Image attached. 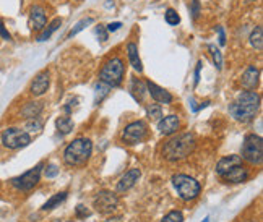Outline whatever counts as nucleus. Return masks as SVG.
Returning a JSON list of instances; mask_svg holds the SVG:
<instances>
[{"label":"nucleus","instance_id":"nucleus-1","mask_svg":"<svg viewBox=\"0 0 263 222\" xmlns=\"http://www.w3.org/2000/svg\"><path fill=\"white\" fill-rule=\"evenodd\" d=\"M260 107V94L255 91H244L236 97V101L229 105V114L233 115L234 120L247 123L253 120Z\"/></svg>","mask_w":263,"mask_h":222},{"label":"nucleus","instance_id":"nucleus-2","mask_svg":"<svg viewBox=\"0 0 263 222\" xmlns=\"http://www.w3.org/2000/svg\"><path fill=\"white\" fill-rule=\"evenodd\" d=\"M195 150V136L192 133H182L171 138L162 147V156L168 161H180L190 156Z\"/></svg>","mask_w":263,"mask_h":222},{"label":"nucleus","instance_id":"nucleus-3","mask_svg":"<svg viewBox=\"0 0 263 222\" xmlns=\"http://www.w3.org/2000/svg\"><path fill=\"white\" fill-rule=\"evenodd\" d=\"M93 151V143L86 138H77L75 141H72L63 151V159L69 166H83V164L89 159Z\"/></svg>","mask_w":263,"mask_h":222},{"label":"nucleus","instance_id":"nucleus-4","mask_svg":"<svg viewBox=\"0 0 263 222\" xmlns=\"http://www.w3.org/2000/svg\"><path fill=\"white\" fill-rule=\"evenodd\" d=\"M124 73H125L124 62H122V59H119V57H114V59L104 63V67L100 73V80H101V83L114 88L122 83Z\"/></svg>","mask_w":263,"mask_h":222},{"label":"nucleus","instance_id":"nucleus-5","mask_svg":"<svg viewBox=\"0 0 263 222\" xmlns=\"http://www.w3.org/2000/svg\"><path fill=\"white\" fill-rule=\"evenodd\" d=\"M172 185L177 190L179 196L184 201H190L195 200L196 196L200 195V183L196 182L195 178L184 175V174H177L172 177Z\"/></svg>","mask_w":263,"mask_h":222},{"label":"nucleus","instance_id":"nucleus-6","mask_svg":"<svg viewBox=\"0 0 263 222\" xmlns=\"http://www.w3.org/2000/svg\"><path fill=\"white\" fill-rule=\"evenodd\" d=\"M242 158L253 164L260 166L263 161V139L258 135H247L242 144Z\"/></svg>","mask_w":263,"mask_h":222},{"label":"nucleus","instance_id":"nucleus-7","mask_svg":"<svg viewBox=\"0 0 263 222\" xmlns=\"http://www.w3.org/2000/svg\"><path fill=\"white\" fill-rule=\"evenodd\" d=\"M31 143V136L28 131L20 128H7L2 133V144L8 150H21Z\"/></svg>","mask_w":263,"mask_h":222},{"label":"nucleus","instance_id":"nucleus-8","mask_svg":"<svg viewBox=\"0 0 263 222\" xmlns=\"http://www.w3.org/2000/svg\"><path fill=\"white\" fill-rule=\"evenodd\" d=\"M41 172H43V164H38L36 167L29 169L28 172H24L23 175L20 177H15L12 180V185L16 188V190H21V192H29L32 190L41 178Z\"/></svg>","mask_w":263,"mask_h":222},{"label":"nucleus","instance_id":"nucleus-9","mask_svg":"<svg viewBox=\"0 0 263 222\" xmlns=\"http://www.w3.org/2000/svg\"><path fill=\"white\" fill-rule=\"evenodd\" d=\"M93 206L101 214H111L119 206V198L112 192H100L93 200Z\"/></svg>","mask_w":263,"mask_h":222},{"label":"nucleus","instance_id":"nucleus-10","mask_svg":"<svg viewBox=\"0 0 263 222\" xmlns=\"http://www.w3.org/2000/svg\"><path fill=\"white\" fill-rule=\"evenodd\" d=\"M148 133V127L146 123L138 120L130 123V125L125 127L124 133H122V141L127 143V144H137V143H142L145 136Z\"/></svg>","mask_w":263,"mask_h":222},{"label":"nucleus","instance_id":"nucleus-11","mask_svg":"<svg viewBox=\"0 0 263 222\" xmlns=\"http://www.w3.org/2000/svg\"><path fill=\"white\" fill-rule=\"evenodd\" d=\"M47 23V18H46V12L43 7L39 5H35L31 8V13H29V26L32 31H41L44 29Z\"/></svg>","mask_w":263,"mask_h":222},{"label":"nucleus","instance_id":"nucleus-12","mask_svg":"<svg viewBox=\"0 0 263 222\" xmlns=\"http://www.w3.org/2000/svg\"><path fill=\"white\" fill-rule=\"evenodd\" d=\"M146 89H148V93L151 94V97H153L156 102H159V104H171L172 102L171 93L166 91L164 88L158 86L156 83H151V81H148V83H146Z\"/></svg>","mask_w":263,"mask_h":222},{"label":"nucleus","instance_id":"nucleus-13","mask_svg":"<svg viewBox=\"0 0 263 222\" xmlns=\"http://www.w3.org/2000/svg\"><path fill=\"white\" fill-rule=\"evenodd\" d=\"M179 117L177 115H168V117H164L159 120L158 123V130L159 133L164 135V136H169L172 133H176V131L179 130Z\"/></svg>","mask_w":263,"mask_h":222},{"label":"nucleus","instance_id":"nucleus-14","mask_svg":"<svg viewBox=\"0 0 263 222\" xmlns=\"http://www.w3.org/2000/svg\"><path fill=\"white\" fill-rule=\"evenodd\" d=\"M49 88V73L41 71L39 75L32 80V83L29 86V91L32 96H43Z\"/></svg>","mask_w":263,"mask_h":222},{"label":"nucleus","instance_id":"nucleus-15","mask_svg":"<svg viewBox=\"0 0 263 222\" xmlns=\"http://www.w3.org/2000/svg\"><path fill=\"white\" fill-rule=\"evenodd\" d=\"M223 177L226 182H231V183H242V182H245V180L249 178V172H247V169H245L242 164L241 166H236V167H233L229 172H226L224 175H221Z\"/></svg>","mask_w":263,"mask_h":222},{"label":"nucleus","instance_id":"nucleus-16","mask_svg":"<svg viewBox=\"0 0 263 222\" xmlns=\"http://www.w3.org/2000/svg\"><path fill=\"white\" fill-rule=\"evenodd\" d=\"M140 178V170L138 169H130L127 174L119 180L117 183V192H127L134 187Z\"/></svg>","mask_w":263,"mask_h":222},{"label":"nucleus","instance_id":"nucleus-17","mask_svg":"<svg viewBox=\"0 0 263 222\" xmlns=\"http://www.w3.org/2000/svg\"><path fill=\"white\" fill-rule=\"evenodd\" d=\"M258 77H260L258 68L249 67L247 70L244 71V75L241 78V83H242V86L245 89H249V91H250V89H255L257 88V85H258Z\"/></svg>","mask_w":263,"mask_h":222},{"label":"nucleus","instance_id":"nucleus-18","mask_svg":"<svg viewBox=\"0 0 263 222\" xmlns=\"http://www.w3.org/2000/svg\"><path fill=\"white\" fill-rule=\"evenodd\" d=\"M242 164V159H241V156H227V158H223L219 162H218V166H216V172H218V175H224L226 172H229L233 167L236 166H241Z\"/></svg>","mask_w":263,"mask_h":222},{"label":"nucleus","instance_id":"nucleus-19","mask_svg":"<svg viewBox=\"0 0 263 222\" xmlns=\"http://www.w3.org/2000/svg\"><path fill=\"white\" fill-rule=\"evenodd\" d=\"M127 55H128V62L132 67H134V70L142 73L143 65H142V59H140V55H138V46L135 43H130L127 46Z\"/></svg>","mask_w":263,"mask_h":222},{"label":"nucleus","instance_id":"nucleus-20","mask_svg":"<svg viewBox=\"0 0 263 222\" xmlns=\"http://www.w3.org/2000/svg\"><path fill=\"white\" fill-rule=\"evenodd\" d=\"M146 85L143 81H140L138 78L132 80V85H130V93L132 96L135 97V101H143L145 99V94H146Z\"/></svg>","mask_w":263,"mask_h":222},{"label":"nucleus","instance_id":"nucleus-21","mask_svg":"<svg viewBox=\"0 0 263 222\" xmlns=\"http://www.w3.org/2000/svg\"><path fill=\"white\" fill-rule=\"evenodd\" d=\"M41 112H43V104H41V102H28L23 107L21 115H23V117H26V119H35V117H38Z\"/></svg>","mask_w":263,"mask_h":222},{"label":"nucleus","instance_id":"nucleus-22","mask_svg":"<svg viewBox=\"0 0 263 222\" xmlns=\"http://www.w3.org/2000/svg\"><path fill=\"white\" fill-rule=\"evenodd\" d=\"M55 127H57V130H59L60 135H69L73 130V122L70 117H60V119H57Z\"/></svg>","mask_w":263,"mask_h":222},{"label":"nucleus","instance_id":"nucleus-23","mask_svg":"<svg viewBox=\"0 0 263 222\" xmlns=\"http://www.w3.org/2000/svg\"><path fill=\"white\" fill-rule=\"evenodd\" d=\"M65 200H67V192L57 193V195H54V196H52L51 200H47V203L43 206V209H44V211H51V209H54V208L59 206L60 203H63Z\"/></svg>","mask_w":263,"mask_h":222},{"label":"nucleus","instance_id":"nucleus-24","mask_svg":"<svg viewBox=\"0 0 263 222\" xmlns=\"http://www.w3.org/2000/svg\"><path fill=\"white\" fill-rule=\"evenodd\" d=\"M250 44H252V47H255L257 51H261L263 49V28L261 26H257L255 29L252 31Z\"/></svg>","mask_w":263,"mask_h":222},{"label":"nucleus","instance_id":"nucleus-25","mask_svg":"<svg viewBox=\"0 0 263 222\" xmlns=\"http://www.w3.org/2000/svg\"><path fill=\"white\" fill-rule=\"evenodd\" d=\"M60 24H62V20H60V18H55V20H54V21L46 28V31L43 32V34H41V36L38 38L39 43H44V41H47L49 38H51V36L54 34V32H55L57 29L60 28Z\"/></svg>","mask_w":263,"mask_h":222},{"label":"nucleus","instance_id":"nucleus-26","mask_svg":"<svg viewBox=\"0 0 263 222\" xmlns=\"http://www.w3.org/2000/svg\"><path fill=\"white\" fill-rule=\"evenodd\" d=\"M96 91H94V104L97 105L100 104L106 96L109 94V89H111V86H108V85H104V83H100V85H96Z\"/></svg>","mask_w":263,"mask_h":222},{"label":"nucleus","instance_id":"nucleus-27","mask_svg":"<svg viewBox=\"0 0 263 222\" xmlns=\"http://www.w3.org/2000/svg\"><path fill=\"white\" fill-rule=\"evenodd\" d=\"M208 51H210V54H211V57H213L215 67H216L218 70H221V68H223V55H221V51H219V49H218L215 44H210V46H208Z\"/></svg>","mask_w":263,"mask_h":222},{"label":"nucleus","instance_id":"nucleus-28","mask_svg":"<svg viewBox=\"0 0 263 222\" xmlns=\"http://www.w3.org/2000/svg\"><path fill=\"white\" fill-rule=\"evenodd\" d=\"M146 114L151 120H161L162 119V109L159 104H151L146 107Z\"/></svg>","mask_w":263,"mask_h":222},{"label":"nucleus","instance_id":"nucleus-29","mask_svg":"<svg viewBox=\"0 0 263 222\" xmlns=\"http://www.w3.org/2000/svg\"><path fill=\"white\" fill-rule=\"evenodd\" d=\"M164 18H166V23L171 24V26H176V24L180 23V16L174 8H168L166 13H164Z\"/></svg>","mask_w":263,"mask_h":222},{"label":"nucleus","instance_id":"nucleus-30","mask_svg":"<svg viewBox=\"0 0 263 222\" xmlns=\"http://www.w3.org/2000/svg\"><path fill=\"white\" fill-rule=\"evenodd\" d=\"M93 23V18H83V20H81V21H78L77 24H75V28H73L70 32H69V36H67V39H72L73 36H77L78 34V32L81 31V29H83L85 26H88V24H91Z\"/></svg>","mask_w":263,"mask_h":222},{"label":"nucleus","instance_id":"nucleus-31","mask_svg":"<svg viewBox=\"0 0 263 222\" xmlns=\"http://www.w3.org/2000/svg\"><path fill=\"white\" fill-rule=\"evenodd\" d=\"M184 216L180 211H171L168 216H164V219L161 222H182Z\"/></svg>","mask_w":263,"mask_h":222},{"label":"nucleus","instance_id":"nucleus-32","mask_svg":"<svg viewBox=\"0 0 263 222\" xmlns=\"http://www.w3.org/2000/svg\"><path fill=\"white\" fill-rule=\"evenodd\" d=\"M26 128H28L29 131H39L41 128H43V123L39 122V119H38V117L29 119V120H28V123H26Z\"/></svg>","mask_w":263,"mask_h":222},{"label":"nucleus","instance_id":"nucleus-33","mask_svg":"<svg viewBox=\"0 0 263 222\" xmlns=\"http://www.w3.org/2000/svg\"><path fill=\"white\" fill-rule=\"evenodd\" d=\"M190 13H192V18L193 20L199 18V15H200V0H192Z\"/></svg>","mask_w":263,"mask_h":222},{"label":"nucleus","instance_id":"nucleus-34","mask_svg":"<svg viewBox=\"0 0 263 222\" xmlns=\"http://www.w3.org/2000/svg\"><path fill=\"white\" fill-rule=\"evenodd\" d=\"M57 174H59V169H57L55 164H49L47 169H46V177H47V178H52V177H55Z\"/></svg>","mask_w":263,"mask_h":222},{"label":"nucleus","instance_id":"nucleus-35","mask_svg":"<svg viewBox=\"0 0 263 222\" xmlns=\"http://www.w3.org/2000/svg\"><path fill=\"white\" fill-rule=\"evenodd\" d=\"M77 216L78 217H86V216H89V211L83 206V204H78L77 206Z\"/></svg>","mask_w":263,"mask_h":222},{"label":"nucleus","instance_id":"nucleus-36","mask_svg":"<svg viewBox=\"0 0 263 222\" xmlns=\"http://www.w3.org/2000/svg\"><path fill=\"white\" fill-rule=\"evenodd\" d=\"M96 34L101 38V41H106V39H108V29H106L104 26H97L96 28Z\"/></svg>","mask_w":263,"mask_h":222},{"label":"nucleus","instance_id":"nucleus-37","mask_svg":"<svg viewBox=\"0 0 263 222\" xmlns=\"http://www.w3.org/2000/svg\"><path fill=\"white\" fill-rule=\"evenodd\" d=\"M0 36H2L4 39H7V41H10L12 38H10V32H8L7 29H5V24L0 21Z\"/></svg>","mask_w":263,"mask_h":222},{"label":"nucleus","instance_id":"nucleus-38","mask_svg":"<svg viewBox=\"0 0 263 222\" xmlns=\"http://www.w3.org/2000/svg\"><path fill=\"white\" fill-rule=\"evenodd\" d=\"M218 34H219V44L224 46L226 44V34H224L223 26H218Z\"/></svg>","mask_w":263,"mask_h":222},{"label":"nucleus","instance_id":"nucleus-39","mask_svg":"<svg viewBox=\"0 0 263 222\" xmlns=\"http://www.w3.org/2000/svg\"><path fill=\"white\" fill-rule=\"evenodd\" d=\"M120 26H122V23H119V21H116V23H111V24H108V29L109 32H114V31H117V29H120Z\"/></svg>","mask_w":263,"mask_h":222},{"label":"nucleus","instance_id":"nucleus-40","mask_svg":"<svg viewBox=\"0 0 263 222\" xmlns=\"http://www.w3.org/2000/svg\"><path fill=\"white\" fill-rule=\"evenodd\" d=\"M200 70H202V62L196 63V70H195V85H199V81H200Z\"/></svg>","mask_w":263,"mask_h":222},{"label":"nucleus","instance_id":"nucleus-41","mask_svg":"<svg viewBox=\"0 0 263 222\" xmlns=\"http://www.w3.org/2000/svg\"><path fill=\"white\" fill-rule=\"evenodd\" d=\"M203 222H210V217H205V219H203Z\"/></svg>","mask_w":263,"mask_h":222},{"label":"nucleus","instance_id":"nucleus-42","mask_svg":"<svg viewBox=\"0 0 263 222\" xmlns=\"http://www.w3.org/2000/svg\"><path fill=\"white\" fill-rule=\"evenodd\" d=\"M249 2H253V0H249Z\"/></svg>","mask_w":263,"mask_h":222}]
</instances>
